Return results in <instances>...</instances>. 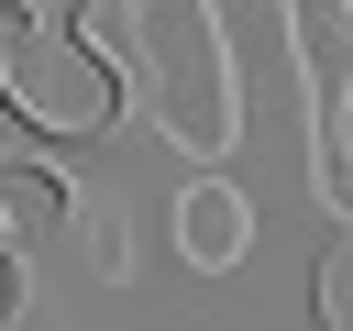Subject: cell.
Returning a JSON list of instances; mask_svg holds the SVG:
<instances>
[{
	"label": "cell",
	"mask_w": 353,
	"mask_h": 331,
	"mask_svg": "<svg viewBox=\"0 0 353 331\" xmlns=\"http://www.w3.org/2000/svg\"><path fill=\"white\" fill-rule=\"evenodd\" d=\"M0 110L33 143H99L121 121V55L99 44L88 11L44 22L33 0H0Z\"/></svg>",
	"instance_id": "6da1fadb"
},
{
	"label": "cell",
	"mask_w": 353,
	"mask_h": 331,
	"mask_svg": "<svg viewBox=\"0 0 353 331\" xmlns=\"http://www.w3.org/2000/svg\"><path fill=\"white\" fill-rule=\"evenodd\" d=\"M121 44H132V77H143V110L165 121V143H188V154L243 143V66L221 33V0H132Z\"/></svg>",
	"instance_id": "7a4b0ae2"
},
{
	"label": "cell",
	"mask_w": 353,
	"mask_h": 331,
	"mask_svg": "<svg viewBox=\"0 0 353 331\" xmlns=\"http://www.w3.org/2000/svg\"><path fill=\"white\" fill-rule=\"evenodd\" d=\"M165 243H176L188 276H232V265L254 254V199H243L232 177H188V188L165 199Z\"/></svg>",
	"instance_id": "3957f363"
},
{
	"label": "cell",
	"mask_w": 353,
	"mask_h": 331,
	"mask_svg": "<svg viewBox=\"0 0 353 331\" xmlns=\"http://www.w3.org/2000/svg\"><path fill=\"white\" fill-rule=\"evenodd\" d=\"M66 210H77V177L0 143V243H11V254H44V243L66 232Z\"/></svg>",
	"instance_id": "277c9868"
},
{
	"label": "cell",
	"mask_w": 353,
	"mask_h": 331,
	"mask_svg": "<svg viewBox=\"0 0 353 331\" xmlns=\"http://www.w3.org/2000/svg\"><path fill=\"white\" fill-rule=\"evenodd\" d=\"M55 243H66L99 287H132V265H143V254H132V210H121V199H88V188H77V210H66Z\"/></svg>",
	"instance_id": "5b68a950"
},
{
	"label": "cell",
	"mask_w": 353,
	"mask_h": 331,
	"mask_svg": "<svg viewBox=\"0 0 353 331\" xmlns=\"http://www.w3.org/2000/svg\"><path fill=\"white\" fill-rule=\"evenodd\" d=\"M309 320H320V331H353V232L320 243V265H309Z\"/></svg>",
	"instance_id": "8992f818"
},
{
	"label": "cell",
	"mask_w": 353,
	"mask_h": 331,
	"mask_svg": "<svg viewBox=\"0 0 353 331\" xmlns=\"http://www.w3.org/2000/svg\"><path fill=\"white\" fill-rule=\"evenodd\" d=\"M22 298H33V276H22V254H11V243H0V331H11V320H22Z\"/></svg>",
	"instance_id": "52a82bcc"
}]
</instances>
